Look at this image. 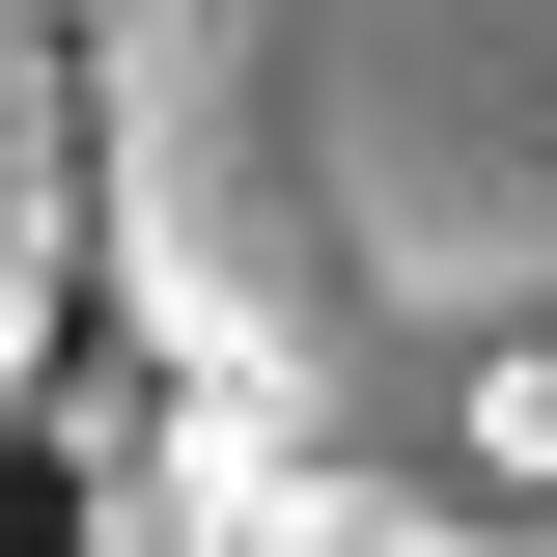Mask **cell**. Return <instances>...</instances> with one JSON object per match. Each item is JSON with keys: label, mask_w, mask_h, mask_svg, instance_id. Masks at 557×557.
<instances>
[{"label": "cell", "mask_w": 557, "mask_h": 557, "mask_svg": "<svg viewBox=\"0 0 557 557\" xmlns=\"http://www.w3.org/2000/svg\"><path fill=\"white\" fill-rule=\"evenodd\" d=\"M84 168L196 474L557 557V0H112Z\"/></svg>", "instance_id": "obj_1"}, {"label": "cell", "mask_w": 557, "mask_h": 557, "mask_svg": "<svg viewBox=\"0 0 557 557\" xmlns=\"http://www.w3.org/2000/svg\"><path fill=\"white\" fill-rule=\"evenodd\" d=\"M57 307H112V168H84V28L0 0V418L57 391Z\"/></svg>", "instance_id": "obj_2"}, {"label": "cell", "mask_w": 557, "mask_h": 557, "mask_svg": "<svg viewBox=\"0 0 557 557\" xmlns=\"http://www.w3.org/2000/svg\"><path fill=\"white\" fill-rule=\"evenodd\" d=\"M57 28H112V0H57Z\"/></svg>", "instance_id": "obj_3"}]
</instances>
